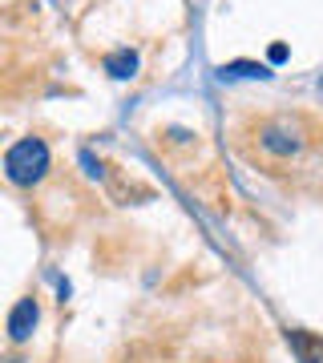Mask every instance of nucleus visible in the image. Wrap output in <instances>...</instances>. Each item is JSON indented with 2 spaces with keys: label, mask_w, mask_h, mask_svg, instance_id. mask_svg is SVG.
I'll use <instances>...</instances> for the list:
<instances>
[{
  "label": "nucleus",
  "mask_w": 323,
  "mask_h": 363,
  "mask_svg": "<svg viewBox=\"0 0 323 363\" xmlns=\"http://www.w3.org/2000/svg\"><path fill=\"white\" fill-rule=\"evenodd\" d=\"M222 77H267V65H255V61H231V65L219 69Z\"/></svg>",
  "instance_id": "423d86ee"
},
{
  "label": "nucleus",
  "mask_w": 323,
  "mask_h": 363,
  "mask_svg": "<svg viewBox=\"0 0 323 363\" xmlns=\"http://www.w3.org/2000/svg\"><path fill=\"white\" fill-rule=\"evenodd\" d=\"M258 145L267 150V154H295L299 145H303V138H299V121H291V117H275V121H263V130H258Z\"/></svg>",
  "instance_id": "f03ea898"
},
{
  "label": "nucleus",
  "mask_w": 323,
  "mask_h": 363,
  "mask_svg": "<svg viewBox=\"0 0 323 363\" xmlns=\"http://www.w3.org/2000/svg\"><path fill=\"white\" fill-rule=\"evenodd\" d=\"M105 73H109V77H117V81L133 77V73H138V52H133V49L109 52V57H105Z\"/></svg>",
  "instance_id": "20e7f679"
},
{
  "label": "nucleus",
  "mask_w": 323,
  "mask_h": 363,
  "mask_svg": "<svg viewBox=\"0 0 323 363\" xmlns=\"http://www.w3.org/2000/svg\"><path fill=\"white\" fill-rule=\"evenodd\" d=\"M37 319H40L37 298H21V303L13 307V315H9V339H13V343H25V339L33 335Z\"/></svg>",
  "instance_id": "7ed1b4c3"
},
{
  "label": "nucleus",
  "mask_w": 323,
  "mask_h": 363,
  "mask_svg": "<svg viewBox=\"0 0 323 363\" xmlns=\"http://www.w3.org/2000/svg\"><path fill=\"white\" fill-rule=\"evenodd\" d=\"M49 174V145L40 138H21L16 145H9L4 154V178L13 186H37Z\"/></svg>",
  "instance_id": "f257e3e1"
},
{
  "label": "nucleus",
  "mask_w": 323,
  "mask_h": 363,
  "mask_svg": "<svg viewBox=\"0 0 323 363\" xmlns=\"http://www.w3.org/2000/svg\"><path fill=\"white\" fill-rule=\"evenodd\" d=\"M291 347L303 355V363H319L323 359V343L319 339H307L303 331H291Z\"/></svg>",
  "instance_id": "39448f33"
}]
</instances>
